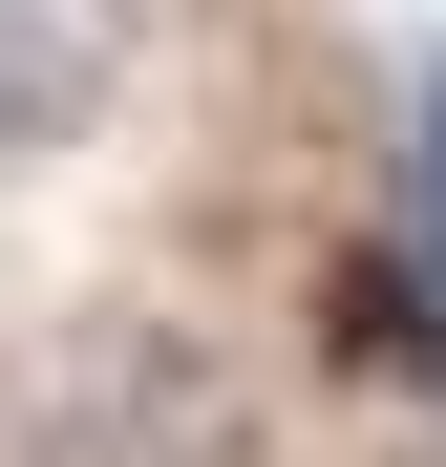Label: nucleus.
I'll list each match as a JSON object with an SVG mask.
<instances>
[{"label": "nucleus", "instance_id": "f03ea898", "mask_svg": "<svg viewBox=\"0 0 446 467\" xmlns=\"http://www.w3.org/2000/svg\"><path fill=\"white\" fill-rule=\"evenodd\" d=\"M128 86V0H0V149H86Z\"/></svg>", "mask_w": 446, "mask_h": 467}, {"label": "nucleus", "instance_id": "f257e3e1", "mask_svg": "<svg viewBox=\"0 0 446 467\" xmlns=\"http://www.w3.org/2000/svg\"><path fill=\"white\" fill-rule=\"evenodd\" d=\"M192 446H213V404H192V361L149 319H86L22 382V467H192Z\"/></svg>", "mask_w": 446, "mask_h": 467}, {"label": "nucleus", "instance_id": "7ed1b4c3", "mask_svg": "<svg viewBox=\"0 0 446 467\" xmlns=\"http://www.w3.org/2000/svg\"><path fill=\"white\" fill-rule=\"evenodd\" d=\"M404 255H425L404 297H425V361H446V43L404 64Z\"/></svg>", "mask_w": 446, "mask_h": 467}]
</instances>
